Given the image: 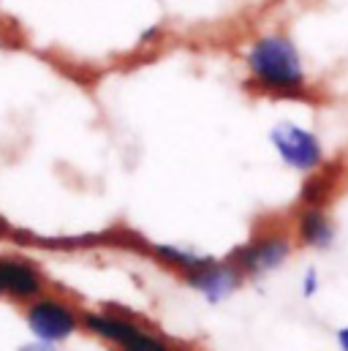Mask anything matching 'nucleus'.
Instances as JSON below:
<instances>
[{
  "label": "nucleus",
  "mask_w": 348,
  "mask_h": 351,
  "mask_svg": "<svg viewBox=\"0 0 348 351\" xmlns=\"http://www.w3.org/2000/svg\"><path fill=\"white\" fill-rule=\"evenodd\" d=\"M114 351H179V349L174 346L166 335L150 330V327L142 322V324L134 330V335H131L120 349H114Z\"/></svg>",
  "instance_id": "nucleus-10"
},
{
  "label": "nucleus",
  "mask_w": 348,
  "mask_h": 351,
  "mask_svg": "<svg viewBox=\"0 0 348 351\" xmlns=\"http://www.w3.org/2000/svg\"><path fill=\"white\" fill-rule=\"evenodd\" d=\"M294 240L302 248H330L335 243V221L327 207H299L294 221Z\"/></svg>",
  "instance_id": "nucleus-8"
},
{
  "label": "nucleus",
  "mask_w": 348,
  "mask_h": 351,
  "mask_svg": "<svg viewBox=\"0 0 348 351\" xmlns=\"http://www.w3.org/2000/svg\"><path fill=\"white\" fill-rule=\"evenodd\" d=\"M139 324V319L123 311H82V330L90 338L106 343L109 349H120Z\"/></svg>",
  "instance_id": "nucleus-7"
},
{
  "label": "nucleus",
  "mask_w": 348,
  "mask_h": 351,
  "mask_svg": "<svg viewBox=\"0 0 348 351\" xmlns=\"http://www.w3.org/2000/svg\"><path fill=\"white\" fill-rule=\"evenodd\" d=\"M248 80L253 90L272 98L310 101L313 93L299 58V49L286 33H264L245 52Z\"/></svg>",
  "instance_id": "nucleus-1"
},
{
  "label": "nucleus",
  "mask_w": 348,
  "mask_h": 351,
  "mask_svg": "<svg viewBox=\"0 0 348 351\" xmlns=\"http://www.w3.org/2000/svg\"><path fill=\"white\" fill-rule=\"evenodd\" d=\"M22 351H58L52 343H44V341H38V343H27Z\"/></svg>",
  "instance_id": "nucleus-11"
},
{
  "label": "nucleus",
  "mask_w": 348,
  "mask_h": 351,
  "mask_svg": "<svg viewBox=\"0 0 348 351\" xmlns=\"http://www.w3.org/2000/svg\"><path fill=\"white\" fill-rule=\"evenodd\" d=\"M335 188H338L335 175L316 169V175L310 177L305 182V188H302V207H327V202L332 199Z\"/></svg>",
  "instance_id": "nucleus-9"
},
{
  "label": "nucleus",
  "mask_w": 348,
  "mask_h": 351,
  "mask_svg": "<svg viewBox=\"0 0 348 351\" xmlns=\"http://www.w3.org/2000/svg\"><path fill=\"white\" fill-rule=\"evenodd\" d=\"M190 289H196L204 300H210V302H221V300H226L229 294H234L240 286H243V272L234 267V264L229 262V259H207V262L201 264L199 269H193L188 278H182Z\"/></svg>",
  "instance_id": "nucleus-6"
},
{
  "label": "nucleus",
  "mask_w": 348,
  "mask_h": 351,
  "mask_svg": "<svg viewBox=\"0 0 348 351\" xmlns=\"http://www.w3.org/2000/svg\"><path fill=\"white\" fill-rule=\"evenodd\" d=\"M338 346H340V351H348V327L338 330Z\"/></svg>",
  "instance_id": "nucleus-12"
},
{
  "label": "nucleus",
  "mask_w": 348,
  "mask_h": 351,
  "mask_svg": "<svg viewBox=\"0 0 348 351\" xmlns=\"http://www.w3.org/2000/svg\"><path fill=\"white\" fill-rule=\"evenodd\" d=\"M291 248L294 240L286 232H264L251 237L245 245H240L229 256V262L243 272V278H259L286 264V259L291 256Z\"/></svg>",
  "instance_id": "nucleus-3"
},
{
  "label": "nucleus",
  "mask_w": 348,
  "mask_h": 351,
  "mask_svg": "<svg viewBox=\"0 0 348 351\" xmlns=\"http://www.w3.org/2000/svg\"><path fill=\"white\" fill-rule=\"evenodd\" d=\"M25 322L36 341L58 346L82 330V311L58 294H44L25 305Z\"/></svg>",
  "instance_id": "nucleus-2"
},
{
  "label": "nucleus",
  "mask_w": 348,
  "mask_h": 351,
  "mask_svg": "<svg viewBox=\"0 0 348 351\" xmlns=\"http://www.w3.org/2000/svg\"><path fill=\"white\" fill-rule=\"evenodd\" d=\"M0 289H3V297H8L11 302L27 305V302L49 294V280L27 259L0 256Z\"/></svg>",
  "instance_id": "nucleus-4"
},
{
  "label": "nucleus",
  "mask_w": 348,
  "mask_h": 351,
  "mask_svg": "<svg viewBox=\"0 0 348 351\" xmlns=\"http://www.w3.org/2000/svg\"><path fill=\"white\" fill-rule=\"evenodd\" d=\"M272 142L288 167L299 172H316L321 167V142L313 134L302 131L299 125H288V123L277 125L272 131Z\"/></svg>",
  "instance_id": "nucleus-5"
},
{
  "label": "nucleus",
  "mask_w": 348,
  "mask_h": 351,
  "mask_svg": "<svg viewBox=\"0 0 348 351\" xmlns=\"http://www.w3.org/2000/svg\"><path fill=\"white\" fill-rule=\"evenodd\" d=\"M0 297H3V289H0Z\"/></svg>",
  "instance_id": "nucleus-14"
},
{
  "label": "nucleus",
  "mask_w": 348,
  "mask_h": 351,
  "mask_svg": "<svg viewBox=\"0 0 348 351\" xmlns=\"http://www.w3.org/2000/svg\"><path fill=\"white\" fill-rule=\"evenodd\" d=\"M316 286H319V280H316V275H313V272H308V283H305V294L310 297V294L316 291Z\"/></svg>",
  "instance_id": "nucleus-13"
}]
</instances>
